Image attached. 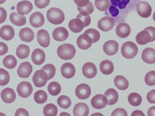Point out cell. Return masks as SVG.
Segmentation results:
<instances>
[{
    "label": "cell",
    "instance_id": "277c9868",
    "mask_svg": "<svg viewBox=\"0 0 155 116\" xmlns=\"http://www.w3.org/2000/svg\"><path fill=\"white\" fill-rule=\"evenodd\" d=\"M138 51V49L137 45L130 41L124 43L121 49L122 55L124 57L127 59L134 58L137 55Z\"/></svg>",
    "mask_w": 155,
    "mask_h": 116
},
{
    "label": "cell",
    "instance_id": "f907efd6",
    "mask_svg": "<svg viewBox=\"0 0 155 116\" xmlns=\"http://www.w3.org/2000/svg\"><path fill=\"white\" fill-rule=\"evenodd\" d=\"M8 48L7 45L2 42H0V56L6 54L8 52Z\"/></svg>",
    "mask_w": 155,
    "mask_h": 116
},
{
    "label": "cell",
    "instance_id": "8992f818",
    "mask_svg": "<svg viewBox=\"0 0 155 116\" xmlns=\"http://www.w3.org/2000/svg\"><path fill=\"white\" fill-rule=\"evenodd\" d=\"M16 90L19 96L23 98H27L31 95L33 89L30 82L24 81L18 85Z\"/></svg>",
    "mask_w": 155,
    "mask_h": 116
},
{
    "label": "cell",
    "instance_id": "f1b7e54d",
    "mask_svg": "<svg viewBox=\"0 0 155 116\" xmlns=\"http://www.w3.org/2000/svg\"><path fill=\"white\" fill-rule=\"evenodd\" d=\"M100 69L101 72L105 75L111 74L114 70L113 63L108 60L102 61L99 65Z\"/></svg>",
    "mask_w": 155,
    "mask_h": 116
},
{
    "label": "cell",
    "instance_id": "8fae6325",
    "mask_svg": "<svg viewBox=\"0 0 155 116\" xmlns=\"http://www.w3.org/2000/svg\"><path fill=\"white\" fill-rule=\"evenodd\" d=\"M32 70V66L31 63L26 61L21 63L17 70V73L20 77L26 78L29 76Z\"/></svg>",
    "mask_w": 155,
    "mask_h": 116
},
{
    "label": "cell",
    "instance_id": "3957f363",
    "mask_svg": "<svg viewBox=\"0 0 155 116\" xmlns=\"http://www.w3.org/2000/svg\"><path fill=\"white\" fill-rule=\"evenodd\" d=\"M47 20L51 23L55 24H61L65 19L64 14L60 9L52 7L47 12Z\"/></svg>",
    "mask_w": 155,
    "mask_h": 116
},
{
    "label": "cell",
    "instance_id": "d590c367",
    "mask_svg": "<svg viewBox=\"0 0 155 116\" xmlns=\"http://www.w3.org/2000/svg\"><path fill=\"white\" fill-rule=\"evenodd\" d=\"M57 106L52 103L46 105L43 109V113L45 116H56L58 113Z\"/></svg>",
    "mask_w": 155,
    "mask_h": 116
},
{
    "label": "cell",
    "instance_id": "bcb514c9",
    "mask_svg": "<svg viewBox=\"0 0 155 116\" xmlns=\"http://www.w3.org/2000/svg\"><path fill=\"white\" fill-rule=\"evenodd\" d=\"M50 0H35V5L38 8L42 9L45 8L49 4Z\"/></svg>",
    "mask_w": 155,
    "mask_h": 116
},
{
    "label": "cell",
    "instance_id": "d4e9b609",
    "mask_svg": "<svg viewBox=\"0 0 155 116\" xmlns=\"http://www.w3.org/2000/svg\"><path fill=\"white\" fill-rule=\"evenodd\" d=\"M15 34L14 28L9 25H4L0 29V36L5 40L9 41L12 40Z\"/></svg>",
    "mask_w": 155,
    "mask_h": 116
},
{
    "label": "cell",
    "instance_id": "ac0fdd59",
    "mask_svg": "<svg viewBox=\"0 0 155 116\" xmlns=\"http://www.w3.org/2000/svg\"><path fill=\"white\" fill-rule=\"evenodd\" d=\"M52 35L53 39L56 41H63L67 39L69 33L65 28L59 27L54 30Z\"/></svg>",
    "mask_w": 155,
    "mask_h": 116
},
{
    "label": "cell",
    "instance_id": "7c38bea8",
    "mask_svg": "<svg viewBox=\"0 0 155 116\" xmlns=\"http://www.w3.org/2000/svg\"><path fill=\"white\" fill-rule=\"evenodd\" d=\"M104 52L108 55L112 56L116 54L119 49V44L114 40H110L105 43L103 47Z\"/></svg>",
    "mask_w": 155,
    "mask_h": 116
},
{
    "label": "cell",
    "instance_id": "30bf717a",
    "mask_svg": "<svg viewBox=\"0 0 155 116\" xmlns=\"http://www.w3.org/2000/svg\"><path fill=\"white\" fill-rule=\"evenodd\" d=\"M114 20L108 16H105L98 21V28L103 31L107 32L111 30L115 25Z\"/></svg>",
    "mask_w": 155,
    "mask_h": 116
},
{
    "label": "cell",
    "instance_id": "d6986e66",
    "mask_svg": "<svg viewBox=\"0 0 155 116\" xmlns=\"http://www.w3.org/2000/svg\"><path fill=\"white\" fill-rule=\"evenodd\" d=\"M75 72L74 66L70 63H64L61 68V72L62 76L67 79L73 77L75 75Z\"/></svg>",
    "mask_w": 155,
    "mask_h": 116
},
{
    "label": "cell",
    "instance_id": "44dd1931",
    "mask_svg": "<svg viewBox=\"0 0 155 116\" xmlns=\"http://www.w3.org/2000/svg\"><path fill=\"white\" fill-rule=\"evenodd\" d=\"M130 32V27L126 23L118 24L116 28V33L117 35L121 38H125L128 37Z\"/></svg>",
    "mask_w": 155,
    "mask_h": 116
},
{
    "label": "cell",
    "instance_id": "52a82bcc",
    "mask_svg": "<svg viewBox=\"0 0 155 116\" xmlns=\"http://www.w3.org/2000/svg\"><path fill=\"white\" fill-rule=\"evenodd\" d=\"M74 1L77 5L78 10L80 12H85L91 14L94 11V5L89 0Z\"/></svg>",
    "mask_w": 155,
    "mask_h": 116
},
{
    "label": "cell",
    "instance_id": "ee69618b",
    "mask_svg": "<svg viewBox=\"0 0 155 116\" xmlns=\"http://www.w3.org/2000/svg\"><path fill=\"white\" fill-rule=\"evenodd\" d=\"M76 18L79 19L84 24V27L89 25L91 22V18L89 14L85 12H80Z\"/></svg>",
    "mask_w": 155,
    "mask_h": 116
},
{
    "label": "cell",
    "instance_id": "681fc988",
    "mask_svg": "<svg viewBox=\"0 0 155 116\" xmlns=\"http://www.w3.org/2000/svg\"><path fill=\"white\" fill-rule=\"evenodd\" d=\"M7 13L5 9L0 7V24L4 22L7 18Z\"/></svg>",
    "mask_w": 155,
    "mask_h": 116
},
{
    "label": "cell",
    "instance_id": "f546056e",
    "mask_svg": "<svg viewBox=\"0 0 155 116\" xmlns=\"http://www.w3.org/2000/svg\"><path fill=\"white\" fill-rule=\"evenodd\" d=\"M9 19L13 24L17 26H22L26 23V21L25 16L16 12L11 13L10 15Z\"/></svg>",
    "mask_w": 155,
    "mask_h": 116
},
{
    "label": "cell",
    "instance_id": "5b68a950",
    "mask_svg": "<svg viewBox=\"0 0 155 116\" xmlns=\"http://www.w3.org/2000/svg\"><path fill=\"white\" fill-rule=\"evenodd\" d=\"M32 81L36 87H43L46 85L48 81L47 74L41 69L37 70L33 76Z\"/></svg>",
    "mask_w": 155,
    "mask_h": 116
},
{
    "label": "cell",
    "instance_id": "83f0119b",
    "mask_svg": "<svg viewBox=\"0 0 155 116\" xmlns=\"http://www.w3.org/2000/svg\"><path fill=\"white\" fill-rule=\"evenodd\" d=\"M104 95L106 98L108 105H114L118 100V92L114 89L111 88L108 89L105 92Z\"/></svg>",
    "mask_w": 155,
    "mask_h": 116
},
{
    "label": "cell",
    "instance_id": "4316f807",
    "mask_svg": "<svg viewBox=\"0 0 155 116\" xmlns=\"http://www.w3.org/2000/svg\"><path fill=\"white\" fill-rule=\"evenodd\" d=\"M19 36L21 40L28 43L32 41L34 38V33L30 28L25 27L21 29L19 33Z\"/></svg>",
    "mask_w": 155,
    "mask_h": 116
},
{
    "label": "cell",
    "instance_id": "f35d334b",
    "mask_svg": "<svg viewBox=\"0 0 155 116\" xmlns=\"http://www.w3.org/2000/svg\"><path fill=\"white\" fill-rule=\"evenodd\" d=\"M57 103L59 107L63 109H67L71 104L70 98L65 95H61L57 100Z\"/></svg>",
    "mask_w": 155,
    "mask_h": 116
},
{
    "label": "cell",
    "instance_id": "7402d4cb",
    "mask_svg": "<svg viewBox=\"0 0 155 116\" xmlns=\"http://www.w3.org/2000/svg\"><path fill=\"white\" fill-rule=\"evenodd\" d=\"M1 96L4 102L11 103L15 101L16 95L13 89L10 88H6L1 92Z\"/></svg>",
    "mask_w": 155,
    "mask_h": 116
},
{
    "label": "cell",
    "instance_id": "74e56055",
    "mask_svg": "<svg viewBox=\"0 0 155 116\" xmlns=\"http://www.w3.org/2000/svg\"><path fill=\"white\" fill-rule=\"evenodd\" d=\"M48 95L44 90H40L36 91L34 95V99L35 102L38 104H42L47 100Z\"/></svg>",
    "mask_w": 155,
    "mask_h": 116
},
{
    "label": "cell",
    "instance_id": "7dc6e473",
    "mask_svg": "<svg viewBox=\"0 0 155 116\" xmlns=\"http://www.w3.org/2000/svg\"><path fill=\"white\" fill-rule=\"evenodd\" d=\"M111 116H127V111L124 108H118L115 109L112 112Z\"/></svg>",
    "mask_w": 155,
    "mask_h": 116
},
{
    "label": "cell",
    "instance_id": "1f68e13d",
    "mask_svg": "<svg viewBox=\"0 0 155 116\" xmlns=\"http://www.w3.org/2000/svg\"><path fill=\"white\" fill-rule=\"evenodd\" d=\"M114 83L115 86L120 90H126L129 86L128 81L127 79L123 76H116L114 79Z\"/></svg>",
    "mask_w": 155,
    "mask_h": 116
},
{
    "label": "cell",
    "instance_id": "7a4b0ae2",
    "mask_svg": "<svg viewBox=\"0 0 155 116\" xmlns=\"http://www.w3.org/2000/svg\"><path fill=\"white\" fill-rule=\"evenodd\" d=\"M57 52L58 55L61 59L67 60H71L74 57L76 50L73 45L65 43L58 47Z\"/></svg>",
    "mask_w": 155,
    "mask_h": 116
},
{
    "label": "cell",
    "instance_id": "11a10c76",
    "mask_svg": "<svg viewBox=\"0 0 155 116\" xmlns=\"http://www.w3.org/2000/svg\"><path fill=\"white\" fill-rule=\"evenodd\" d=\"M131 116H145L143 112L140 110H136L133 111L131 115Z\"/></svg>",
    "mask_w": 155,
    "mask_h": 116
},
{
    "label": "cell",
    "instance_id": "ba28073f",
    "mask_svg": "<svg viewBox=\"0 0 155 116\" xmlns=\"http://www.w3.org/2000/svg\"><path fill=\"white\" fill-rule=\"evenodd\" d=\"M152 9L149 3L145 1L139 2L137 5V11L138 14L143 18L149 17L151 14Z\"/></svg>",
    "mask_w": 155,
    "mask_h": 116
},
{
    "label": "cell",
    "instance_id": "5bb4252c",
    "mask_svg": "<svg viewBox=\"0 0 155 116\" xmlns=\"http://www.w3.org/2000/svg\"><path fill=\"white\" fill-rule=\"evenodd\" d=\"M91 103L94 108L101 109L104 108L107 105V101L106 97L104 95L98 94L92 98Z\"/></svg>",
    "mask_w": 155,
    "mask_h": 116
},
{
    "label": "cell",
    "instance_id": "9c48e42d",
    "mask_svg": "<svg viewBox=\"0 0 155 116\" xmlns=\"http://www.w3.org/2000/svg\"><path fill=\"white\" fill-rule=\"evenodd\" d=\"M91 93V89L87 84L81 83L78 85L75 89V94L79 99H85L89 97Z\"/></svg>",
    "mask_w": 155,
    "mask_h": 116
},
{
    "label": "cell",
    "instance_id": "816d5d0a",
    "mask_svg": "<svg viewBox=\"0 0 155 116\" xmlns=\"http://www.w3.org/2000/svg\"><path fill=\"white\" fill-rule=\"evenodd\" d=\"M108 10L111 15L113 17H116L119 14V9L114 6H110Z\"/></svg>",
    "mask_w": 155,
    "mask_h": 116
},
{
    "label": "cell",
    "instance_id": "ab89813d",
    "mask_svg": "<svg viewBox=\"0 0 155 116\" xmlns=\"http://www.w3.org/2000/svg\"><path fill=\"white\" fill-rule=\"evenodd\" d=\"M94 5L98 10L104 11L109 8L110 3L109 0H95Z\"/></svg>",
    "mask_w": 155,
    "mask_h": 116
},
{
    "label": "cell",
    "instance_id": "4dcf8cb0",
    "mask_svg": "<svg viewBox=\"0 0 155 116\" xmlns=\"http://www.w3.org/2000/svg\"><path fill=\"white\" fill-rule=\"evenodd\" d=\"M68 26L70 30L75 33L81 32L84 27L83 22L77 18L71 20L69 22Z\"/></svg>",
    "mask_w": 155,
    "mask_h": 116
},
{
    "label": "cell",
    "instance_id": "7bdbcfd3",
    "mask_svg": "<svg viewBox=\"0 0 155 116\" xmlns=\"http://www.w3.org/2000/svg\"><path fill=\"white\" fill-rule=\"evenodd\" d=\"M10 80V75L8 72L3 68H0V85H7Z\"/></svg>",
    "mask_w": 155,
    "mask_h": 116
},
{
    "label": "cell",
    "instance_id": "c3c4849f",
    "mask_svg": "<svg viewBox=\"0 0 155 116\" xmlns=\"http://www.w3.org/2000/svg\"><path fill=\"white\" fill-rule=\"evenodd\" d=\"M148 102L151 104L155 103V90L153 89L149 92L147 95Z\"/></svg>",
    "mask_w": 155,
    "mask_h": 116
},
{
    "label": "cell",
    "instance_id": "b9f144b4",
    "mask_svg": "<svg viewBox=\"0 0 155 116\" xmlns=\"http://www.w3.org/2000/svg\"><path fill=\"white\" fill-rule=\"evenodd\" d=\"M41 69L44 71L47 74L48 76V80L53 78L56 73L55 66L51 64H48L42 67Z\"/></svg>",
    "mask_w": 155,
    "mask_h": 116
},
{
    "label": "cell",
    "instance_id": "8d00e7d4",
    "mask_svg": "<svg viewBox=\"0 0 155 116\" xmlns=\"http://www.w3.org/2000/svg\"><path fill=\"white\" fill-rule=\"evenodd\" d=\"M47 89L49 93L51 95L55 96L59 94L61 91V87L58 82L53 81L48 84Z\"/></svg>",
    "mask_w": 155,
    "mask_h": 116
},
{
    "label": "cell",
    "instance_id": "f6af8a7d",
    "mask_svg": "<svg viewBox=\"0 0 155 116\" xmlns=\"http://www.w3.org/2000/svg\"><path fill=\"white\" fill-rule=\"evenodd\" d=\"M145 82L147 85L152 86L155 84V71L151 70L146 75L144 78Z\"/></svg>",
    "mask_w": 155,
    "mask_h": 116
},
{
    "label": "cell",
    "instance_id": "603a6c76",
    "mask_svg": "<svg viewBox=\"0 0 155 116\" xmlns=\"http://www.w3.org/2000/svg\"><path fill=\"white\" fill-rule=\"evenodd\" d=\"M141 58L143 60L149 64L155 63V50L151 47L145 49L142 51Z\"/></svg>",
    "mask_w": 155,
    "mask_h": 116
},
{
    "label": "cell",
    "instance_id": "680465c9",
    "mask_svg": "<svg viewBox=\"0 0 155 116\" xmlns=\"http://www.w3.org/2000/svg\"><path fill=\"white\" fill-rule=\"evenodd\" d=\"M6 0H0V4L4 3Z\"/></svg>",
    "mask_w": 155,
    "mask_h": 116
},
{
    "label": "cell",
    "instance_id": "e0dca14e",
    "mask_svg": "<svg viewBox=\"0 0 155 116\" xmlns=\"http://www.w3.org/2000/svg\"><path fill=\"white\" fill-rule=\"evenodd\" d=\"M76 42L79 48L83 50H86L90 48L93 43L91 39L84 33L78 37Z\"/></svg>",
    "mask_w": 155,
    "mask_h": 116
},
{
    "label": "cell",
    "instance_id": "d6a6232c",
    "mask_svg": "<svg viewBox=\"0 0 155 116\" xmlns=\"http://www.w3.org/2000/svg\"><path fill=\"white\" fill-rule=\"evenodd\" d=\"M30 49L27 45L21 44L19 45L16 50V54L20 59H24L27 57L29 54Z\"/></svg>",
    "mask_w": 155,
    "mask_h": 116
},
{
    "label": "cell",
    "instance_id": "9f6ffc18",
    "mask_svg": "<svg viewBox=\"0 0 155 116\" xmlns=\"http://www.w3.org/2000/svg\"><path fill=\"white\" fill-rule=\"evenodd\" d=\"M147 114L148 116H155V106H152L149 109Z\"/></svg>",
    "mask_w": 155,
    "mask_h": 116
},
{
    "label": "cell",
    "instance_id": "9a60e30c",
    "mask_svg": "<svg viewBox=\"0 0 155 116\" xmlns=\"http://www.w3.org/2000/svg\"><path fill=\"white\" fill-rule=\"evenodd\" d=\"M29 20L31 25L35 28L41 27L45 22L43 15L38 11L33 13L30 16Z\"/></svg>",
    "mask_w": 155,
    "mask_h": 116
},
{
    "label": "cell",
    "instance_id": "6da1fadb",
    "mask_svg": "<svg viewBox=\"0 0 155 116\" xmlns=\"http://www.w3.org/2000/svg\"><path fill=\"white\" fill-rule=\"evenodd\" d=\"M155 40V28L149 26L139 32L136 35V40L139 44L144 45Z\"/></svg>",
    "mask_w": 155,
    "mask_h": 116
},
{
    "label": "cell",
    "instance_id": "60d3db41",
    "mask_svg": "<svg viewBox=\"0 0 155 116\" xmlns=\"http://www.w3.org/2000/svg\"><path fill=\"white\" fill-rule=\"evenodd\" d=\"M84 33L86 34L90 37L93 43L97 42L100 38V34L99 31L94 28L88 29Z\"/></svg>",
    "mask_w": 155,
    "mask_h": 116
},
{
    "label": "cell",
    "instance_id": "db71d44e",
    "mask_svg": "<svg viewBox=\"0 0 155 116\" xmlns=\"http://www.w3.org/2000/svg\"><path fill=\"white\" fill-rule=\"evenodd\" d=\"M130 1V0H120L118 7L120 9H124L125 8Z\"/></svg>",
    "mask_w": 155,
    "mask_h": 116
},
{
    "label": "cell",
    "instance_id": "484cf974",
    "mask_svg": "<svg viewBox=\"0 0 155 116\" xmlns=\"http://www.w3.org/2000/svg\"><path fill=\"white\" fill-rule=\"evenodd\" d=\"M45 57L44 51L39 48L34 50L31 55V59L33 63L38 65H40L44 63Z\"/></svg>",
    "mask_w": 155,
    "mask_h": 116
},
{
    "label": "cell",
    "instance_id": "6f0895ef",
    "mask_svg": "<svg viewBox=\"0 0 155 116\" xmlns=\"http://www.w3.org/2000/svg\"><path fill=\"white\" fill-rule=\"evenodd\" d=\"M120 1V0H110L112 5L115 7H117Z\"/></svg>",
    "mask_w": 155,
    "mask_h": 116
},
{
    "label": "cell",
    "instance_id": "2e32d148",
    "mask_svg": "<svg viewBox=\"0 0 155 116\" xmlns=\"http://www.w3.org/2000/svg\"><path fill=\"white\" fill-rule=\"evenodd\" d=\"M37 41L43 47H48L50 44L49 35L47 31L42 29L39 30L37 34Z\"/></svg>",
    "mask_w": 155,
    "mask_h": 116
},
{
    "label": "cell",
    "instance_id": "e575fe53",
    "mask_svg": "<svg viewBox=\"0 0 155 116\" xmlns=\"http://www.w3.org/2000/svg\"><path fill=\"white\" fill-rule=\"evenodd\" d=\"M17 62L16 58L12 55L7 56L3 60V65L5 67L10 69L14 68L17 65Z\"/></svg>",
    "mask_w": 155,
    "mask_h": 116
},
{
    "label": "cell",
    "instance_id": "ffe728a7",
    "mask_svg": "<svg viewBox=\"0 0 155 116\" xmlns=\"http://www.w3.org/2000/svg\"><path fill=\"white\" fill-rule=\"evenodd\" d=\"M33 8L32 3L27 0L20 2L17 4L16 7L18 13L22 15L28 14L31 11Z\"/></svg>",
    "mask_w": 155,
    "mask_h": 116
},
{
    "label": "cell",
    "instance_id": "f5cc1de1",
    "mask_svg": "<svg viewBox=\"0 0 155 116\" xmlns=\"http://www.w3.org/2000/svg\"><path fill=\"white\" fill-rule=\"evenodd\" d=\"M15 116H28L29 114L28 111L23 108H19L18 109L15 113Z\"/></svg>",
    "mask_w": 155,
    "mask_h": 116
},
{
    "label": "cell",
    "instance_id": "cb8c5ba5",
    "mask_svg": "<svg viewBox=\"0 0 155 116\" xmlns=\"http://www.w3.org/2000/svg\"><path fill=\"white\" fill-rule=\"evenodd\" d=\"M73 111L75 116H87L89 112V108L85 103L80 102L75 105Z\"/></svg>",
    "mask_w": 155,
    "mask_h": 116
},
{
    "label": "cell",
    "instance_id": "836d02e7",
    "mask_svg": "<svg viewBox=\"0 0 155 116\" xmlns=\"http://www.w3.org/2000/svg\"><path fill=\"white\" fill-rule=\"evenodd\" d=\"M127 99L129 104L134 106L139 105L142 101V98L141 95L136 92L130 93L128 96Z\"/></svg>",
    "mask_w": 155,
    "mask_h": 116
},
{
    "label": "cell",
    "instance_id": "4fadbf2b",
    "mask_svg": "<svg viewBox=\"0 0 155 116\" xmlns=\"http://www.w3.org/2000/svg\"><path fill=\"white\" fill-rule=\"evenodd\" d=\"M82 70L84 76L88 79L94 77L97 72L96 66L94 64L90 62L85 63L83 66Z\"/></svg>",
    "mask_w": 155,
    "mask_h": 116
}]
</instances>
